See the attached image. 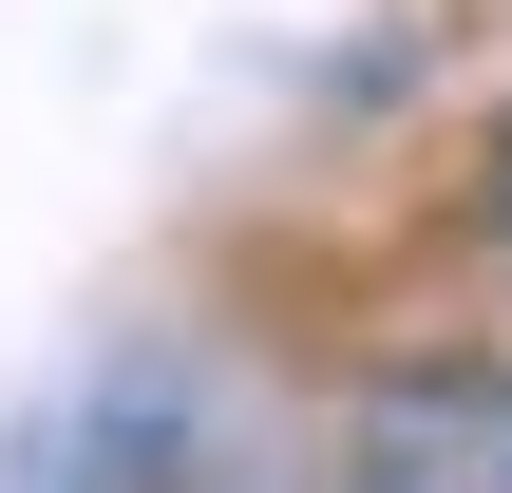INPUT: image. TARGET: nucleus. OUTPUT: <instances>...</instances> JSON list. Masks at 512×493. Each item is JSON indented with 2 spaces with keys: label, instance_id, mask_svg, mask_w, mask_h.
I'll list each match as a JSON object with an SVG mask.
<instances>
[{
  "label": "nucleus",
  "instance_id": "f257e3e1",
  "mask_svg": "<svg viewBox=\"0 0 512 493\" xmlns=\"http://www.w3.org/2000/svg\"><path fill=\"white\" fill-rule=\"evenodd\" d=\"M342 493H512V380H456V361L361 380V418H342Z\"/></svg>",
  "mask_w": 512,
  "mask_h": 493
},
{
  "label": "nucleus",
  "instance_id": "f03ea898",
  "mask_svg": "<svg viewBox=\"0 0 512 493\" xmlns=\"http://www.w3.org/2000/svg\"><path fill=\"white\" fill-rule=\"evenodd\" d=\"M475 190H494V228H512V95H494V133H475Z\"/></svg>",
  "mask_w": 512,
  "mask_h": 493
}]
</instances>
